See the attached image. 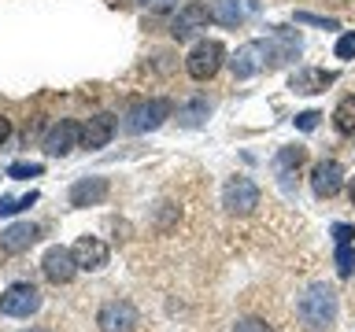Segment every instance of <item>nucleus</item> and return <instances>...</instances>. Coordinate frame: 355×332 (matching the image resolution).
<instances>
[{
    "mask_svg": "<svg viewBox=\"0 0 355 332\" xmlns=\"http://www.w3.org/2000/svg\"><path fill=\"white\" fill-rule=\"evenodd\" d=\"M74 262H78V270H104L107 266V243L100 240V237H78L74 240Z\"/></svg>",
    "mask_w": 355,
    "mask_h": 332,
    "instance_id": "obj_10",
    "label": "nucleus"
},
{
    "mask_svg": "<svg viewBox=\"0 0 355 332\" xmlns=\"http://www.w3.org/2000/svg\"><path fill=\"white\" fill-rule=\"evenodd\" d=\"M37 203V192H26V196H0V218H11L19 210H26Z\"/></svg>",
    "mask_w": 355,
    "mask_h": 332,
    "instance_id": "obj_19",
    "label": "nucleus"
},
{
    "mask_svg": "<svg viewBox=\"0 0 355 332\" xmlns=\"http://www.w3.org/2000/svg\"><path fill=\"white\" fill-rule=\"evenodd\" d=\"M141 8H148V11H171L178 0H137Z\"/></svg>",
    "mask_w": 355,
    "mask_h": 332,
    "instance_id": "obj_28",
    "label": "nucleus"
},
{
    "mask_svg": "<svg viewBox=\"0 0 355 332\" xmlns=\"http://www.w3.org/2000/svg\"><path fill=\"white\" fill-rule=\"evenodd\" d=\"M296 19H300V22H315V26H326V30H333V26H337V22H329V19H318V15H307V11H300Z\"/></svg>",
    "mask_w": 355,
    "mask_h": 332,
    "instance_id": "obj_29",
    "label": "nucleus"
},
{
    "mask_svg": "<svg viewBox=\"0 0 355 332\" xmlns=\"http://www.w3.org/2000/svg\"><path fill=\"white\" fill-rule=\"evenodd\" d=\"M78 140H82V126L71 118H60L49 129V137H44V148H49V155H71L78 148Z\"/></svg>",
    "mask_w": 355,
    "mask_h": 332,
    "instance_id": "obj_11",
    "label": "nucleus"
},
{
    "mask_svg": "<svg viewBox=\"0 0 355 332\" xmlns=\"http://www.w3.org/2000/svg\"><path fill=\"white\" fill-rule=\"evenodd\" d=\"M178 118H182V126H200V122L207 118V100H193V104H185L178 111Z\"/></svg>",
    "mask_w": 355,
    "mask_h": 332,
    "instance_id": "obj_21",
    "label": "nucleus"
},
{
    "mask_svg": "<svg viewBox=\"0 0 355 332\" xmlns=\"http://www.w3.org/2000/svg\"><path fill=\"white\" fill-rule=\"evenodd\" d=\"M171 118V100H141L126 111V129L130 133H152Z\"/></svg>",
    "mask_w": 355,
    "mask_h": 332,
    "instance_id": "obj_3",
    "label": "nucleus"
},
{
    "mask_svg": "<svg viewBox=\"0 0 355 332\" xmlns=\"http://www.w3.org/2000/svg\"><path fill=\"white\" fill-rule=\"evenodd\" d=\"M333 240H337V243H352L355 240V229L344 225V221H337V225H333Z\"/></svg>",
    "mask_w": 355,
    "mask_h": 332,
    "instance_id": "obj_26",
    "label": "nucleus"
},
{
    "mask_svg": "<svg viewBox=\"0 0 355 332\" xmlns=\"http://www.w3.org/2000/svg\"><path fill=\"white\" fill-rule=\"evenodd\" d=\"M41 174H44L41 163H11V166H8V177H11V181H26V177H41Z\"/></svg>",
    "mask_w": 355,
    "mask_h": 332,
    "instance_id": "obj_22",
    "label": "nucleus"
},
{
    "mask_svg": "<svg viewBox=\"0 0 355 332\" xmlns=\"http://www.w3.org/2000/svg\"><path fill=\"white\" fill-rule=\"evenodd\" d=\"M304 155H307L304 148H282V151H277V159H274V170L285 177L288 170H296V166L304 163Z\"/></svg>",
    "mask_w": 355,
    "mask_h": 332,
    "instance_id": "obj_20",
    "label": "nucleus"
},
{
    "mask_svg": "<svg viewBox=\"0 0 355 332\" xmlns=\"http://www.w3.org/2000/svg\"><path fill=\"white\" fill-rule=\"evenodd\" d=\"M318 118H322L318 111H304V115H296V126H300V129H315Z\"/></svg>",
    "mask_w": 355,
    "mask_h": 332,
    "instance_id": "obj_27",
    "label": "nucleus"
},
{
    "mask_svg": "<svg viewBox=\"0 0 355 332\" xmlns=\"http://www.w3.org/2000/svg\"><path fill=\"white\" fill-rule=\"evenodd\" d=\"M348 192H352V203H355V177H352V188H348Z\"/></svg>",
    "mask_w": 355,
    "mask_h": 332,
    "instance_id": "obj_31",
    "label": "nucleus"
},
{
    "mask_svg": "<svg viewBox=\"0 0 355 332\" xmlns=\"http://www.w3.org/2000/svg\"><path fill=\"white\" fill-rule=\"evenodd\" d=\"M37 237H41V229L33 221H15V225H8L0 232V248H4V255H22L37 243Z\"/></svg>",
    "mask_w": 355,
    "mask_h": 332,
    "instance_id": "obj_12",
    "label": "nucleus"
},
{
    "mask_svg": "<svg viewBox=\"0 0 355 332\" xmlns=\"http://www.w3.org/2000/svg\"><path fill=\"white\" fill-rule=\"evenodd\" d=\"M111 137H115V115H107V111H100L82 126L85 148H104V144H111Z\"/></svg>",
    "mask_w": 355,
    "mask_h": 332,
    "instance_id": "obj_14",
    "label": "nucleus"
},
{
    "mask_svg": "<svg viewBox=\"0 0 355 332\" xmlns=\"http://www.w3.org/2000/svg\"><path fill=\"white\" fill-rule=\"evenodd\" d=\"M270 55H277L270 41H248V44H241L237 55L230 59V66H233V77H241V82H244V77L259 74L263 66H266V59H270Z\"/></svg>",
    "mask_w": 355,
    "mask_h": 332,
    "instance_id": "obj_6",
    "label": "nucleus"
},
{
    "mask_svg": "<svg viewBox=\"0 0 355 332\" xmlns=\"http://www.w3.org/2000/svg\"><path fill=\"white\" fill-rule=\"evenodd\" d=\"M333 82H337V74H333V71H315V66H304V71L293 74V82H288V85H293L296 93H322V89L333 85Z\"/></svg>",
    "mask_w": 355,
    "mask_h": 332,
    "instance_id": "obj_16",
    "label": "nucleus"
},
{
    "mask_svg": "<svg viewBox=\"0 0 355 332\" xmlns=\"http://www.w3.org/2000/svg\"><path fill=\"white\" fill-rule=\"evenodd\" d=\"M233 332H274L266 321H259V317H244V321H237L233 325Z\"/></svg>",
    "mask_w": 355,
    "mask_h": 332,
    "instance_id": "obj_25",
    "label": "nucleus"
},
{
    "mask_svg": "<svg viewBox=\"0 0 355 332\" xmlns=\"http://www.w3.org/2000/svg\"><path fill=\"white\" fill-rule=\"evenodd\" d=\"M333 126L337 133H355V96H344L333 111Z\"/></svg>",
    "mask_w": 355,
    "mask_h": 332,
    "instance_id": "obj_18",
    "label": "nucleus"
},
{
    "mask_svg": "<svg viewBox=\"0 0 355 332\" xmlns=\"http://www.w3.org/2000/svg\"><path fill=\"white\" fill-rule=\"evenodd\" d=\"M8 137H11V122H8L4 115H0V144H4Z\"/></svg>",
    "mask_w": 355,
    "mask_h": 332,
    "instance_id": "obj_30",
    "label": "nucleus"
},
{
    "mask_svg": "<svg viewBox=\"0 0 355 332\" xmlns=\"http://www.w3.org/2000/svg\"><path fill=\"white\" fill-rule=\"evenodd\" d=\"M300 321L307 329H329L333 317H337V292L329 284H311L304 295H300Z\"/></svg>",
    "mask_w": 355,
    "mask_h": 332,
    "instance_id": "obj_1",
    "label": "nucleus"
},
{
    "mask_svg": "<svg viewBox=\"0 0 355 332\" xmlns=\"http://www.w3.org/2000/svg\"><path fill=\"white\" fill-rule=\"evenodd\" d=\"M107 196V177H82L71 185V207H96Z\"/></svg>",
    "mask_w": 355,
    "mask_h": 332,
    "instance_id": "obj_15",
    "label": "nucleus"
},
{
    "mask_svg": "<svg viewBox=\"0 0 355 332\" xmlns=\"http://www.w3.org/2000/svg\"><path fill=\"white\" fill-rule=\"evenodd\" d=\"M337 273L340 277H352L355 273V251H352V243H337Z\"/></svg>",
    "mask_w": 355,
    "mask_h": 332,
    "instance_id": "obj_23",
    "label": "nucleus"
},
{
    "mask_svg": "<svg viewBox=\"0 0 355 332\" xmlns=\"http://www.w3.org/2000/svg\"><path fill=\"white\" fill-rule=\"evenodd\" d=\"M207 22H211V8H204V4H185L182 11H178L174 26H171V37H174V41H189L200 26H207Z\"/></svg>",
    "mask_w": 355,
    "mask_h": 332,
    "instance_id": "obj_13",
    "label": "nucleus"
},
{
    "mask_svg": "<svg viewBox=\"0 0 355 332\" xmlns=\"http://www.w3.org/2000/svg\"><path fill=\"white\" fill-rule=\"evenodd\" d=\"M22 332H49V329H22Z\"/></svg>",
    "mask_w": 355,
    "mask_h": 332,
    "instance_id": "obj_32",
    "label": "nucleus"
},
{
    "mask_svg": "<svg viewBox=\"0 0 355 332\" xmlns=\"http://www.w3.org/2000/svg\"><path fill=\"white\" fill-rule=\"evenodd\" d=\"M222 207L230 214H252L259 207V185L252 177H230L226 188H222Z\"/></svg>",
    "mask_w": 355,
    "mask_h": 332,
    "instance_id": "obj_5",
    "label": "nucleus"
},
{
    "mask_svg": "<svg viewBox=\"0 0 355 332\" xmlns=\"http://www.w3.org/2000/svg\"><path fill=\"white\" fill-rule=\"evenodd\" d=\"M344 185V166L337 159H322L315 170H311V188H315L318 199H333Z\"/></svg>",
    "mask_w": 355,
    "mask_h": 332,
    "instance_id": "obj_9",
    "label": "nucleus"
},
{
    "mask_svg": "<svg viewBox=\"0 0 355 332\" xmlns=\"http://www.w3.org/2000/svg\"><path fill=\"white\" fill-rule=\"evenodd\" d=\"M337 59H355V30L337 41Z\"/></svg>",
    "mask_w": 355,
    "mask_h": 332,
    "instance_id": "obj_24",
    "label": "nucleus"
},
{
    "mask_svg": "<svg viewBox=\"0 0 355 332\" xmlns=\"http://www.w3.org/2000/svg\"><path fill=\"white\" fill-rule=\"evenodd\" d=\"M100 332H133L137 329V306L126 303V299H115V303H104L96 314Z\"/></svg>",
    "mask_w": 355,
    "mask_h": 332,
    "instance_id": "obj_7",
    "label": "nucleus"
},
{
    "mask_svg": "<svg viewBox=\"0 0 355 332\" xmlns=\"http://www.w3.org/2000/svg\"><path fill=\"white\" fill-rule=\"evenodd\" d=\"M222 63H226V48H222L218 41H200L196 48L189 52L185 71L193 82H211V77L222 71Z\"/></svg>",
    "mask_w": 355,
    "mask_h": 332,
    "instance_id": "obj_2",
    "label": "nucleus"
},
{
    "mask_svg": "<svg viewBox=\"0 0 355 332\" xmlns=\"http://www.w3.org/2000/svg\"><path fill=\"white\" fill-rule=\"evenodd\" d=\"M211 19L218 22V26H241L244 22V8H241V0H215L211 4Z\"/></svg>",
    "mask_w": 355,
    "mask_h": 332,
    "instance_id": "obj_17",
    "label": "nucleus"
},
{
    "mask_svg": "<svg viewBox=\"0 0 355 332\" xmlns=\"http://www.w3.org/2000/svg\"><path fill=\"white\" fill-rule=\"evenodd\" d=\"M41 270H44V277H49L52 284H71L74 273H78L74 251H67V248H49V251H44V259H41Z\"/></svg>",
    "mask_w": 355,
    "mask_h": 332,
    "instance_id": "obj_8",
    "label": "nucleus"
},
{
    "mask_svg": "<svg viewBox=\"0 0 355 332\" xmlns=\"http://www.w3.org/2000/svg\"><path fill=\"white\" fill-rule=\"evenodd\" d=\"M41 310V292L33 288L30 281H19L11 284L4 295H0V314L4 317H30Z\"/></svg>",
    "mask_w": 355,
    "mask_h": 332,
    "instance_id": "obj_4",
    "label": "nucleus"
}]
</instances>
